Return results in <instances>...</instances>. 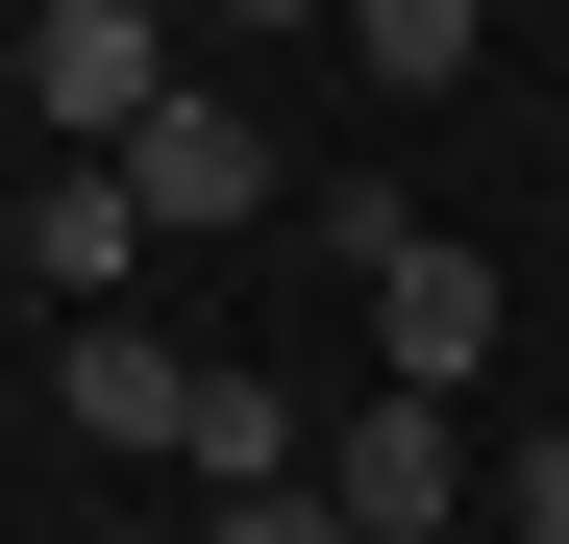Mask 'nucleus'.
I'll return each mask as SVG.
<instances>
[{"label":"nucleus","mask_w":569,"mask_h":544,"mask_svg":"<svg viewBox=\"0 0 569 544\" xmlns=\"http://www.w3.org/2000/svg\"><path fill=\"white\" fill-rule=\"evenodd\" d=\"M26 272H50V322H149V199H124V173H50Z\"/></svg>","instance_id":"4"},{"label":"nucleus","mask_w":569,"mask_h":544,"mask_svg":"<svg viewBox=\"0 0 569 544\" xmlns=\"http://www.w3.org/2000/svg\"><path fill=\"white\" fill-rule=\"evenodd\" d=\"M322 495H347V544H446L496 471H470V421H446V396H371V421L322 445Z\"/></svg>","instance_id":"3"},{"label":"nucleus","mask_w":569,"mask_h":544,"mask_svg":"<svg viewBox=\"0 0 569 544\" xmlns=\"http://www.w3.org/2000/svg\"><path fill=\"white\" fill-rule=\"evenodd\" d=\"M50 421L100 471H149V445H199V346L173 322H50Z\"/></svg>","instance_id":"2"},{"label":"nucleus","mask_w":569,"mask_h":544,"mask_svg":"<svg viewBox=\"0 0 569 544\" xmlns=\"http://www.w3.org/2000/svg\"><path fill=\"white\" fill-rule=\"evenodd\" d=\"M496 520H520V544H569V421H545V445H496Z\"/></svg>","instance_id":"9"},{"label":"nucleus","mask_w":569,"mask_h":544,"mask_svg":"<svg viewBox=\"0 0 569 544\" xmlns=\"http://www.w3.org/2000/svg\"><path fill=\"white\" fill-rule=\"evenodd\" d=\"M347 74L371 100H470V0H347Z\"/></svg>","instance_id":"7"},{"label":"nucleus","mask_w":569,"mask_h":544,"mask_svg":"<svg viewBox=\"0 0 569 544\" xmlns=\"http://www.w3.org/2000/svg\"><path fill=\"white\" fill-rule=\"evenodd\" d=\"M124 199H149V248H173V223H248V199H272V124L199 74V100H173V124L124 149Z\"/></svg>","instance_id":"5"},{"label":"nucleus","mask_w":569,"mask_h":544,"mask_svg":"<svg viewBox=\"0 0 569 544\" xmlns=\"http://www.w3.org/2000/svg\"><path fill=\"white\" fill-rule=\"evenodd\" d=\"M100 544H199V520H100Z\"/></svg>","instance_id":"10"},{"label":"nucleus","mask_w":569,"mask_h":544,"mask_svg":"<svg viewBox=\"0 0 569 544\" xmlns=\"http://www.w3.org/2000/svg\"><path fill=\"white\" fill-rule=\"evenodd\" d=\"M470 372H496V248H397V272H371V396H446L470 421Z\"/></svg>","instance_id":"1"},{"label":"nucleus","mask_w":569,"mask_h":544,"mask_svg":"<svg viewBox=\"0 0 569 544\" xmlns=\"http://www.w3.org/2000/svg\"><path fill=\"white\" fill-rule=\"evenodd\" d=\"M199 544H347V495L298 471V495H199Z\"/></svg>","instance_id":"8"},{"label":"nucleus","mask_w":569,"mask_h":544,"mask_svg":"<svg viewBox=\"0 0 569 544\" xmlns=\"http://www.w3.org/2000/svg\"><path fill=\"white\" fill-rule=\"evenodd\" d=\"M173 471H199V495H298L322 445H298V396H272V372H199V445H173Z\"/></svg>","instance_id":"6"}]
</instances>
